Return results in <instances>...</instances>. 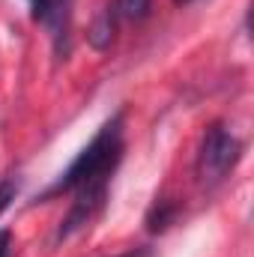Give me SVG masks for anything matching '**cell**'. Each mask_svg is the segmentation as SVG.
Wrapping results in <instances>:
<instances>
[{"instance_id":"obj_8","label":"cell","mask_w":254,"mask_h":257,"mask_svg":"<svg viewBox=\"0 0 254 257\" xmlns=\"http://www.w3.org/2000/svg\"><path fill=\"white\" fill-rule=\"evenodd\" d=\"M177 3H189V0H177Z\"/></svg>"},{"instance_id":"obj_3","label":"cell","mask_w":254,"mask_h":257,"mask_svg":"<svg viewBox=\"0 0 254 257\" xmlns=\"http://www.w3.org/2000/svg\"><path fill=\"white\" fill-rule=\"evenodd\" d=\"M33 9V18L48 27L57 54H66V39H69V9L72 0H27Z\"/></svg>"},{"instance_id":"obj_9","label":"cell","mask_w":254,"mask_h":257,"mask_svg":"<svg viewBox=\"0 0 254 257\" xmlns=\"http://www.w3.org/2000/svg\"><path fill=\"white\" fill-rule=\"evenodd\" d=\"M126 257H138V254H126Z\"/></svg>"},{"instance_id":"obj_4","label":"cell","mask_w":254,"mask_h":257,"mask_svg":"<svg viewBox=\"0 0 254 257\" xmlns=\"http://www.w3.org/2000/svg\"><path fill=\"white\" fill-rule=\"evenodd\" d=\"M114 27H117V15L111 12V6H105V9L99 12V18H96L93 30H90V42H93L99 51H105V48L111 45V39H114Z\"/></svg>"},{"instance_id":"obj_1","label":"cell","mask_w":254,"mask_h":257,"mask_svg":"<svg viewBox=\"0 0 254 257\" xmlns=\"http://www.w3.org/2000/svg\"><path fill=\"white\" fill-rule=\"evenodd\" d=\"M120 159H123V114H114L93 135V141L78 153V159L60 174V180L48 192L75 194L72 209L57 230V239H66L72 230L93 221V215L102 209V203L108 197V183H111V174L117 171Z\"/></svg>"},{"instance_id":"obj_2","label":"cell","mask_w":254,"mask_h":257,"mask_svg":"<svg viewBox=\"0 0 254 257\" xmlns=\"http://www.w3.org/2000/svg\"><path fill=\"white\" fill-rule=\"evenodd\" d=\"M239 156H242L239 138L230 128L215 123L203 135V144H200V153H197V177L203 183H218L233 171Z\"/></svg>"},{"instance_id":"obj_7","label":"cell","mask_w":254,"mask_h":257,"mask_svg":"<svg viewBox=\"0 0 254 257\" xmlns=\"http://www.w3.org/2000/svg\"><path fill=\"white\" fill-rule=\"evenodd\" d=\"M0 257H12V233L9 230L0 233Z\"/></svg>"},{"instance_id":"obj_5","label":"cell","mask_w":254,"mask_h":257,"mask_svg":"<svg viewBox=\"0 0 254 257\" xmlns=\"http://www.w3.org/2000/svg\"><path fill=\"white\" fill-rule=\"evenodd\" d=\"M111 12L117 18H129V21H138L150 12V0H114L111 3Z\"/></svg>"},{"instance_id":"obj_6","label":"cell","mask_w":254,"mask_h":257,"mask_svg":"<svg viewBox=\"0 0 254 257\" xmlns=\"http://www.w3.org/2000/svg\"><path fill=\"white\" fill-rule=\"evenodd\" d=\"M15 194H18V180L6 177V180L0 183V215H3V209L15 200Z\"/></svg>"}]
</instances>
